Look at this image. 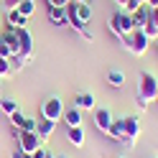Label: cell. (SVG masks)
I'll return each instance as SVG.
<instances>
[{
	"label": "cell",
	"instance_id": "obj_27",
	"mask_svg": "<svg viewBox=\"0 0 158 158\" xmlns=\"http://www.w3.org/2000/svg\"><path fill=\"white\" fill-rule=\"evenodd\" d=\"M148 23H153L158 28V8H151V21H148Z\"/></svg>",
	"mask_w": 158,
	"mask_h": 158
},
{
	"label": "cell",
	"instance_id": "obj_8",
	"mask_svg": "<svg viewBox=\"0 0 158 158\" xmlns=\"http://www.w3.org/2000/svg\"><path fill=\"white\" fill-rule=\"evenodd\" d=\"M46 18H48L54 26H61V28L69 26V13H66V8H51V5H48Z\"/></svg>",
	"mask_w": 158,
	"mask_h": 158
},
{
	"label": "cell",
	"instance_id": "obj_29",
	"mask_svg": "<svg viewBox=\"0 0 158 158\" xmlns=\"http://www.w3.org/2000/svg\"><path fill=\"white\" fill-rule=\"evenodd\" d=\"M44 156H46V148H44V145L38 148V151H33V153H31V158H44Z\"/></svg>",
	"mask_w": 158,
	"mask_h": 158
},
{
	"label": "cell",
	"instance_id": "obj_37",
	"mask_svg": "<svg viewBox=\"0 0 158 158\" xmlns=\"http://www.w3.org/2000/svg\"><path fill=\"white\" fill-rule=\"evenodd\" d=\"M156 48H158V38H156Z\"/></svg>",
	"mask_w": 158,
	"mask_h": 158
},
{
	"label": "cell",
	"instance_id": "obj_15",
	"mask_svg": "<svg viewBox=\"0 0 158 158\" xmlns=\"http://www.w3.org/2000/svg\"><path fill=\"white\" fill-rule=\"evenodd\" d=\"M54 130H56V123H54V120H44V117H41V123H38V130H36V133L41 135V140H44V143L54 135Z\"/></svg>",
	"mask_w": 158,
	"mask_h": 158
},
{
	"label": "cell",
	"instance_id": "obj_9",
	"mask_svg": "<svg viewBox=\"0 0 158 158\" xmlns=\"http://www.w3.org/2000/svg\"><path fill=\"white\" fill-rule=\"evenodd\" d=\"M5 23L10 28H15V31H21V28H28V18L18 13V8H13V10L5 13Z\"/></svg>",
	"mask_w": 158,
	"mask_h": 158
},
{
	"label": "cell",
	"instance_id": "obj_25",
	"mask_svg": "<svg viewBox=\"0 0 158 158\" xmlns=\"http://www.w3.org/2000/svg\"><path fill=\"white\" fill-rule=\"evenodd\" d=\"M72 3H74V0H48V5H51V8H69Z\"/></svg>",
	"mask_w": 158,
	"mask_h": 158
},
{
	"label": "cell",
	"instance_id": "obj_14",
	"mask_svg": "<svg viewBox=\"0 0 158 158\" xmlns=\"http://www.w3.org/2000/svg\"><path fill=\"white\" fill-rule=\"evenodd\" d=\"M64 123L69 127L82 125V110H79V107H69V110H64Z\"/></svg>",
	"mask_w": 158,
	"mask_h": 158
},
{
	"label": "cell",
	"instance_id": "obj_23",
	"mask_svg": "<svg viewBox=\"0 0 158 158\" xmlns=\"http://www.w3.org/2000/svg\"><path fill=\"white\" fill-rule=\"evenodd\" d=\"M140 5H143V3H140V0H127V3L123 5V10H125V13H130V15H133V13L138 10V8H140Z\"/></svg>",
	"mask_w": 158,
	"mask_h": 158
},
{
	"label": "cell",
	"instance_id": "obj_10",
	"mask_svg": "<svg viewBox=\"0 0 158 158\" xmlns=\"http://www.w3.org/2000/svg\"><path fill=\"white\" fill-rule=\"evenodd\" d=\"M125 138L127 140H135L138 135H140V120L138 117H125Z\"/></svg>",
	"mask_w": 158,
	"mask_h": 158
},
{
	"label": "cell",
	"instance_id": "obj_16",
	"mask_svg": "<svg viewBox=\"0 0 158 158\" xmlns=\"http://www.w3.org/2000/svg\"><path fill=\"white\" fill-rule=\"evenodd\" d=\"M107 82H110V87H115V89H123L125 87V74L120 69H110V72H107Z\"/></svg>",
	"mask_w": 158,
	"mask_h": 158
},
{
	"label": "cell",
	"instance_id": "obj_36",
	"mask_svg": "<svg viewBox=\"0 0 158 158\" xmlns=\"http://www.w3.org/2000/svg\"><path fill=\"white\" fill-rule=\"evenodd\" d=\"M140 3H143V5H145V3H148V0H140Z\"/></svg>",
	"mask_w": 158,
	"mask_h": 158
},
{
	"label": "cell",
	"instance_id": "obj_20",
	"mask_svg": "<svg viewBox=\"0 0 158 158\" xmlns=\"http://www.w3.org/2000/svg\"><path fill=\"white\" fill-rule=\"evenodd\" d=\"M8 117H10V125L15 127V130H21V125H23V120H26V115H23L21 110H15L13 115H8Z\"/></svg>",
	"mask_w": 158,
	"mask_h": 158
},
{
	"label": "cell",
	"instance_id": "obj_34",
	"mask_svg": "<svg viewBox=\"0 0 158 158\" xmlns=\"http://www.w3.org/2000/svg\"><path fill=\"white\" fill-rule=\"evenodd\" d=\"M77 3H92V0H77Z\"/></svg>",
	"mask_w": 158,
	"mask_h": 158
},
{
	"label": "cell",
	"instance_id": "obj_4",
	"mask_svg": "<svg viewBox=\"0 0 158 158\" xmlns=\"http://www.w3.org/2000/svg\"><path fill=\"white\" fill-rule=\"evenodd\" d=\"M15 140H18V148H21L23 153H33V151H38V148L44 145L41 135L33 133V130H18L15 133Z\"/></svg>",
	"mask_w": 158,
	"mask_h": 158
},
{
	"label": "cell",
	"instance_id": "obj_30",
	"mask_svg": "<svg viewBox=\"0 0 158 158\" xmlns=\"http://www.w3.org/2000/svg\"><path fill=\"white\" fill-rule=\"evenodd\" d=\"M145 5H148V8H158V0H148Z\"/></svg>",
	"mask_w": 158,
	"mask_h": 158
},
{
	"label": "cell",
	"instance_id": "obj_21",
	"mask_svg": "<svg viewBox=\"0 0 158 158\" xmlns=\"http://www.w3.org/2000/svg\"><path fill=\"white\" fill-rule=\"evenodd\" d=\"M23 66H26V59H23L21 54H15V56H10V69H13V74H15V72H21Z\"/></svg>",
	"mask_w": 158,
	"mask_h": 158
},
{
	"label": "cell",
	"instance_id": "obj_32",
	"mask_svg": "<svg viewBox=\"0 0 158 158\" xmlns=\"http://www.w3.org/2000/svg\"><path fill=\"white\" fill-rule=\"evenodd\" d=\"M115 3H117V5H120V10H123V5L127 3V0H115Z\"/></svg>",
	"mask_w": 158,
	"mask_h": 158
},
{
	"label": "cell",
	"instance_id": "obj_13",
	"mask_svg": "<svg viewBox=\"0 0 158 158\" xmlns=\"http://www.w3.org/2000/svg\"><path fill=\"white\" fill-rule=\"evenodd\" d=\"M148 21H151V8H148V5H140V8L133 13V26H135V28H143Z\"/></svg>",
	"mask_w": 158,
	"mask_h": 158
},
{
	"label": "cell",
	"instance_id": "obj_6",
	"mask_svg": "<svg viewBox=\"0 0 158 158\" xmlns=\"http://www.w3.org/2000/svg\"><path fill=\"white\" fill-rule=\"evenodd\" d=\"M18 46H21V56L26 61L33 59V36H31L28 28H21V31H18Z\"/></svg>",
	"mask_w": 158,
	"mask_h": 158
},
{
	"label": "cell",
	"instance_id": "obj_11",
	"mask_svg": "<svg viewBox=\"0 0 158 158\" xmlns=\"http://www.w3.org/2000/svg\"><path fill=\"white\" fill-rule=\"evenodd\" d=\"M84 138H87V135H84V127H82V125L69 127V133H66V140L72 143L74 148H82V145H84Z\"/></svg>",
	"mask_w": 158,
	"mask_h": 158
},
{
	"label": "cell",
	"instance_id": "obj_18",
	"mask_svg": "<svg viewBox=\"0 0 158 158\" xmlns=\"http://www.w3.org/2000/svg\"><path fill=\"white\" fill-rule=\"evenodd\" d=\"M18 13L26 15V18H31L36 13V0H21V3H18Z\"/></svg>",
	"mask_w": 158,
	"mask_h": 158
},
{
	"label": "cell",
	"instance_id": "obj_28",
	"mask_svg": "<svg viewBox=\"0 0 158 158\" xmlns=\"http://www.w3.org/2000/svg\"><path fill=\"white\" fill-rule=\"evenodd\" d=\"M13 158H31V153H23L21 148H15V151H13Z\"/></svg>",
	"mask_w": 158,
	"mask_h": 158
},
{
	"label": "cell",
	"instance_id": "obj_1",
	"mask_svg": "<svg viewBox=\"0 0 158 158\" xmlns=\"http://www.w3.org/2000/svg\"><path fill=\"white\" fill-rule=\"evenodd\" d=\"M158 100V77L153 72H140L138 77V107L145 110L148 102Z\"/></svg>",
	"mask_w": 158,
	"mask_h": 158
},
{
	"label": "cell",
	"instance_id": "obj_7",
	"mask_svg": "<svg viewBox=\"0 0 158 158\" xmlns=\"http://www.w3.org/2000/svg\"><path fill=\"white\" fill-rule=\"evenodd\" d=\"M112 120H115V117H112V112L107 110V107H102V110H100V107H94V127H97V130L107 133V130H110V125H112Z\"/></svg>",
	"mask_w": 158,
	"mask_h": 158
},
{
	"label": "cell",
	"instance_id": "obj_22",
	"mask_svg": "<svg viewBox=\"0 0 158 158\" xmlns=\"http://www.w3.org/2000/svg\"><path fill=\"white\" fill-rule=\"evenodd\" d=\"M140 31H143V33L148 36V41H156V38H158V28H156L153 23H145V26L140 28Z\"/></svg>",
	"mask_w": 158,
	"mask_h": 158
},
{
	"label": "cell",
	"instance_id": "obj_33",
	"mask_svg": "<svg viewBox=\"0 0 158 158\" xmlns=\"http://www.w3.org/2000/svg\"><path fill=\"white\" fill-rule=\"evenodd\" d=\"M44 158H54V153H48V151H46V156H44Z\"/></svg>",
	"mask_w": 158,
	"mask_h": 158
},
{
	"label": "cell",
	"instance_id": "obj_19",
	"mask_svg": "<svg viewBox=\"0 0 158 158\" xmlns=\"http://www.w3.org/2000/svg\"><path fill=\"white\" fill-rule=\"evenodd\" d=\"M0 110H3L5 115H13L15 110H21V107H18V102L10 100V97H0Z\"/></svg>",
	"mask_w": 158,
	"mask_h": 158
},
{
	"label": "cell",
	"instance_id": "obj_26",
	"mask_svg": "<svg viewBox=\"0 0 158 158\" xmlns=\"http://www.w3.org/2000/svg\"><path fill=\"white\" fill-rule=\"evenodd\" d=\"M18 3H21V0H3L0 5H3V8H5V13H8V10H13V8H18Z\"/></svg>",
	"mask_w": 158,
	"mask_h": 158
},
{
	"label": "cell",
	"instance_id": "obj_24",
	"mask_svg": "<svg viewBox=\"0 0 158 158\" xmlns=\"http://www.w3.org/2000/svg\"><path fill=\"white\" fill-rule=\"evenodd\" d=\"M21 130H38V123L33 120V117H26V120H23V125H21Z\"/></svg>",
	"mask_w": 158,
	"mask_h": 158
},
{
	"label": "cell",
	"instance_id": "obj_31",
	"mask_svg": "<svg viewBox=\"0 0 158 158\" xmlns=\"http://www.w3.org/2000/svg\"><path fill=\"white\" fill-rule=\"evenodd\" d=\"M5 28V15H0V31Z\"/></svg>",
	"mask_w": 158,
	"mask_h": 158
},
{
	"label": "cell",
	"instance_id": "obj_2",
	"mask_svg": "<svg viewBox=\"0 0 158 158\" xmlns=\"http://www.w3.org/2000/svg\"><path fill=\"white\" fill-rule=\"evenodd\" d=\"M110 31L112 36L117 38V41H123L125 36H130L135 31V26H133V15L130 13H125V10H117L112 18H110Z\"/></svg>",
	"mask_w": 158,
	"mask_h": 158
},
{
	"label": "cell",
	"instance_id": "obj_5",
	"mask_svg": "<svg viewBox=\"0 0 158 158\" xmlns=\"http://www.w3.org/2000/svg\"><path fill=\"white\" fill-rule=\"evenodd\" d=\"M41 117L44 120H54V123H59L64 117V102L59 100L56 94H51L46 102H41Z\"/></svg>",
	"mask_w": 158,
	"mask_h": 158
},
{
	"label": "cell",
	"instance_id": "obj_35",
	"mask_svg": "<svg viewBox=\"0 0 158 158\" xmlns=\"http://www.w3.org/2000/svg\"><path fill=\"white\" fill-rule=\"evenodd\" d=\"M54 158H66V156H54Z\"/></svg>",
	"mask_w": 158,
	"mask_h": 158
},
{
	"label": "cell",
	"instance_id": "obj_17",
	"mask_svg": "<svg viewBox=\"0 0 158 158\" xmlns=\"http://www.w3.org/2000/svg\"><path fill=\"white\" fill-rule=\"evenodd\" d=\"M107 133H110L115 140H125V123L123 120H112V125H110Z\"/></svg>",
	"mask_w": 158,
	"mask_h": 158
},
{
	"label": "cell",
	"instance_id": "obj_12",
	"mask_svg": "<svg viewBox=\"0 0 158 158\" xmlns=\"http://www.w3.org/2000/svg\"><path fill=\"white\" fill-rule=\"evenodd\" d=\"M74 107H79V110H94V94L92 92H82V94H77V100H74Z\"/></svg>",
	"mask_w": 158,
	"mask_h": 158
},
{
	"label": "cell",
	"instance_id": "obj_38",
	"mask_svg": "<svg viewBox=\"0 0 158 158\" xmlns=\"http://www.w3.org/2000/svg\"><path fill=\"white\" fill-rule=\"evenodd\" d=\"M0 3H3V0H0Z\"/></svg>",
	"mask_w": 158,
	"mask_h": 158
},
{
	"label": "cell",
	"instance_id": "obj_3",
	"mask_svg": "<svg viewBox=\"0 0 158 158\" xmlns=\"http://www.w3.org/2000/svg\"><path fill=\"white\" fill-rule=\"evenodd\" d=\"M123 44H125V48H127L133 56H143V54L148 51V36L140 31V28H135L130 36H125Z\"/></svg>",
	"mask_w": 158,
	"mask_h": 158
}]
</instances>
